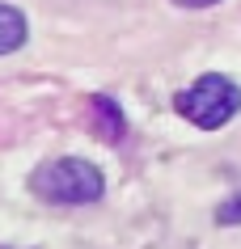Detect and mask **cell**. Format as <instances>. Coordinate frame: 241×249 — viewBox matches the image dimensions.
<instances>
[{
    "label": "cell",
    "mask_w": 241,
    "mask_h": 249,
    "mask_svg": "<svg viewBox=\"0 0 241 249\" xmlns=\"http://www.w3.org/2000/svg\"><path fill=\"white\" fill-rule=\"evenodd\" d=\"M216 224H241V195H233L228 203H220V211H216Z\"/></svg>",
    "instance_id": "cell-5"
},
{
    "label": "cell",
    "mask_w": 241,
    "mask_h": 249,
    "mask_svg": "<svg viewBox=\"0 0 241 249\" xmlns=\"http://www.w3.org/2000/svg\"><path fill=\"white\" fill-rule=\"evenodd\" d=\"M89 110H93V123L102 127V135H106V140H119V135H123V110L110 102V97H93V102H89Z\"/></svg>",
    "instance_id": "cell-4"
},
{
    "label": "cell",
    "mask_w": 241,
    "mask_h": 249,
    "mask_svg": "<svg viewBox=\"0 0 241 249\" xmlns=\"http://www.w3.org/2000/svg\"><path fill=\"white\" fill-rule=\"evenodd\" d=\"M34 195L47 198V203H64V207H80V203H97L106 182H102V169L89 165L80 157H59L51 165H42L34 173Z\"/></svg>",
    "instance_id": "cell-2"
},
{
    "label": "cell",
    "mask_w": 241,
    "mask_h": 249,
    "mask_svg": "<svg viewBox=\"0 0 241 249\" xmlns=\"http://www.w3.org/2000/svg\"><path fill=\"white\" fill-rule=\"evenodd\" d=\"M174 106L199 131H220L228 118H237V110H241V85L228 80L224 72H207V76H199L195 85H186L178 93Z\"/></svg>",
    "instance_id": "cell-1"
},
{
    "label": "cell",
    "mask_w": 241,
    "mask_h": 249,
    "mask_svg": "<svg viewBox=\"0 0 241 249\" xmlns=\"http://www.w3.org/2000/svg\"><path fill=\"white\" fill-rule=\"evenodd\" d=\"M174 4H182V9H207V4H216V0H174Z\"/></svg>",
    "instance_id": "cell-6"
},
{
    "label": "cell",
    "mask_w": 241,
    "mask_h": 249,
    "mask_svg": "<svg viewBox=\"0 0 241 249\" xmlns=\"http://www.w3.org/2000/svg\"><path fill=\"white\" fill-rule=\"evenodd\" d=\"M26 38H30L26 13H21V9H13V4H0V55L17 51Z\"/></svg>",
    "instance_id": "cell-3"
}]
</instances>
